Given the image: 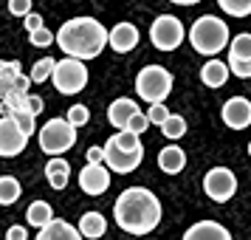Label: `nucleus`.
I'll return each mask as SVG.
<instances>
[{"label":"nucleus","instance_id":"obj_16","mask_svg":"<svg viewBox=\"0 0 251 240\" xmlns=\"http://www.w3.org/2000/svg\"><path fill=\"white\" fill-rule=\"evenodd\" d=\"M46 178H48V187H51V189L62 192V189L68 187V181H71V164L62 159V156H59V159H48Z\"/></svg>","mask_w":251,"mask_h":240},{"label":"nucleus","instance_id":"obj_8","mask_svg":"<svg viewBox=\"0 0 251 240\" xmlns=\"http://www.w3.org/2000/svg\"><path fill=\"white\" fill-rule=\"evenodd\" d=\"M203 189L215 204H226L228 198H234V192H237V175L228 167H212L203 175Z\"/></svg>","mask_w":251,"mask_h":240},{"label":"nucleus","instance_id":"obj_9","mask_svg":"<svg viewBox=\"0 0 251 240\" xmlns=\"http://www.w3.org/2000/svg\"><path fill=\"white\" fill-rule=\"evenodd\" d=\"M102 150H104V167H107L110 172H119V175L138 170V164L144 161V147H138V150H122L119 144H116L113 136L107 138V144H104Z\"/></svg>","mask_w":251,"mask_h":240},{"label":"nucleus","instance_id":"obj_30","mask_svg":"<svg viewBox=\"0 0 251 240\" xmlns=\"http://www.w3.org/2000/svg\"><path fill=\"white\" fill-rule=\"evenodd\" d=\"M113 138H116V144H119L122 150H138L141 147V136L130 133V130H119Z\"/></svg>","mask_w":251,"mask_h":240},{"label":"nucleus","instance_id":"obj_4","mask_svg":"<svg viewBox=\"0 0 251 240\" xmlns=\"http://www.w3.org/2000/svg\"><path fill=\"white\" fill-rule=\"evenodd\" d=\"M172 85H175L172 74L161 65H144L136 77L138 99H144L150 105H164V99L172 93Z\"/></svg>","mask_w":251,"mask_h":240},{"label":"nucleus","instance_id":"obj_13","mask_svg":"<svg viewBox=\"0 0 251 240\" xmlns=\"http://www.w3.org/2000/svg\"><path fill=\"white\" fill-rule=\"evenodd\" d=\"M107 46L113 48L116 54H130L138 46V28L133 23H116L107 31Z\"/></svg>","mask_w":251,"mask_h":240},{"label":"nucleus","instance_id":"obj_28","mask_svg":"<svg viewBox=\"0 0 251 240\" xmlns=\"http://www.w3.org/2000/svg\"><path fill=\"white\" fill-rule=\"evenodd\" d=\"M14 119V125L20 127V130H23L25 136H31V133H37V116H31L28 113V110H25V107H20V110H12V113H9Z\"/></svg>","mask_w":251,"mask_h":240},{"label":"nucleus","instance_id":"obj_18","mask_svg":"<svg viewBox=\"0 0 251 240\" xmlns=\"http://www.w3.org/2000/svg\"><path fill=\"white\" fill-rule=\"evenodd\" d=\"M76 232H79L82 238H88V240H99L104 232H107V220H104L102 212H85V215L79 217Z\"/></svg>","mask_w":251,"mask_h":240},{"label":"nucleus","instance_id":"obj_24","mask_svg":"<svg viewBox=\"0 0 251 240\" xmlns=\"http://www.w3.org/2000/svg\"><path fill=\"white\" fill-rule=\"evenodd\" d=\"M228 59H251V34L249 31H243L231 40V46H228Z\"/></svg>","mask_w":251,"mask_h":240},{"label":"nucleus","instance_id":"obj_23","mask_svg":"<svg viewBox=\"0 0 251 240\" xmlns=\"http://www.w3.org/2000/svg\"><path fill=\"white\" fill-rule=\"evenodd\" d=\"M20 198V181L12 175H3L0 178V206H12Z\"/></svg>","mask_w":251,"mask_h":240},{"label":"nucleus","instance_id":"obj_31","mask_svg":"<svg viewBox=\"0 0 251 240\" xmlns=\"http://www.w3.org/2000/svg\"><path fill=\"white\" fill-rule=\"evenodd\" d=\"M228 71L237 80H249L251 77V59H228Z\"/></svg>","mask_w":251,"mask_h":240},{"label":"nucleus","instance_id":"obj_21","mask_svg":"<svg viewBox=\"0 0 251 240\" xmlns=\"http://www.w3.org/2000/svg\"><path fill=\"white\" fill-rule=\"evenodd\" d=\"M25 220H28V226L43 229L54 220V209H51L48 201H34V204L28 206V212H25Z\"/></svg>","mask_w":251,"mask_h":240},{"label":"nucleus","instance_id":"obj_35","mask_svg":"<svg viewBox=\"0 0 251 240\" xmlns=\"http://www.w3.org/2000/svg\"><path fill=\"white\" fill-rule=\"evenodd\" d=\"M9 12H12L14 17L31 14V0H9Z\"/></svg>","mask_w":251,"mask_h":240},{"label":"nucleus","instance_id":"obj_26","mask_svg":"<svg viewBox=\"0 0 251 240\" xmlns=\"http://www.w3.org/2000/svg\"><path fill=\"white\" fill-rule=\"evenodd\" d=\"M161 133H164L167 138H172V141H175V138H181L183 133H186V119L178 116V113H170V119L161 125Z\"/></svg>","mask_w":251,"mask_h":240},{"label":"nucleus","instance_id":"obj_1","mask_svg":"<svg viewBox=\"0 0 251 240\" xmlns=\"http://www.w3.org/2000/svg\"><path fill=\"white\" fill-rule=\"evenodd\" d=\"M161 201L147 187H127L125 192L116 198L113 217L116 226L127 235H150L161 223Z\"/></svg>","mask_w":251,"mask_h":240},{"label":"nucleus","instance_id":"obj_19","mask_svg":"<svg viewBox=\"0 0 251 240\" xmlns=\"http://www.w3.org/2000/svg\"><path fill=\"white\" fill-rule=\"evenodd\" d=\"M226 80H228V65L223 59H209V62H203L201 82H203L206 88H220V85H226Z\"/></svg>","mask_w":251,"mask_h":240},{"label":"nucleus","instance_id":"obj_10","mask_svg":"<svg viewBox=\"0 0 251 240\" xmlns=\"http://www.w3.org/2000/svg\"><path fill=\"white\" fill-rule=\"evenodd\" d=\"M25 144H28V136L14 125L12 116H0V159L20 156L25 150Z\"/></svg>","mask_w":251,"mask_h":240},{"label":"nucleus","instance_id":"obj_22","mask_svg":"<svg viewBox=\"0 0 251 240\" xmlns=\"http://www.w3.org/2000/svg\"><path fill=\"white\" fill-rule=\"evenodd\" d=\"M20 74H23V71H20V62H17V59H6V62L0 59V102H3L6 93L14 88V80H17Z\"/></svg>","mask_w":251,"mask_h":240},{"label":"nucleus","instance_id":"obj_38","mask_svg":"<svg viewBox=\"0 0 251 240\" xmlns=\"http://www.w3.org/2000/svg\"><path fill=\"white\" fill-rule=\"evenodd\" d=\"M85 159H88V164H104V150L102 147H88Z\"/></svg>","mask_w":251,"mask_h":240},{"label":"nucleus","instance_id":"obj_2","mask_svg":"<svg viewBox=\"0 0 251 240\" xmlns=\"http://www.w3.org/2000/svg\"><path fill=\"white\" fill-rule=\"evenodd\" d=\"M54 43L62 48V54L71 59H96L107 46V28L93 17H71L68 23L59 26L54 34Z\"/></svg>","mask_w":251,"mask_h":240},{"label":"nucleus","instance_id":"obj_7","mask_svg":"<svg viewBox=\"0 0 251 240\" xmlns=\"http://www.w3.org/2000/svg\"><path fill=\"white\" fill-rule=\"evenodd\" d=\"M150 40L158 51H175L183 43V23L175 14H161L150 26Z\"/></svg>","mask_w":251,"mask_h":240},{"label":"nucleus","instance_id":"obj_12","mask_svg":"<svg viewBox=\"0 0 251 240\" xmlns=\"http://www.w3.org/2000/svg\"><path fill=\"white\" fill-rule=\"evenodd\" d=\"M79 187L85 195H102L110 187V170L104 164H85L79 172Z\"/></svg>","mask_w":251,"mask_h":240},{"label":"nucleus","instance_id":"obj_36","mask_svg":"<svg viewBox=\"0 0 251 240\" xmlns=\"http://www.w3.org/2000/svg\"><path fill=\"white\" fill-rule=\"evenodd\" d=\"M23 23H25V31H28V34H34V31H40V28H43V14H37V12L25 14Z\"/></svg>","mask_w":251,"mask_h":240},{"label":"nucleus","instance_id":"obj_37","mask_svg":"<svg viewBox=\"0 0 251 240\" xmlns=\"http://www.w3.org/2000/svg\"><path fill=\"white\" fill-rule=\"evenodd\" d=\"M43 107H46V102H43L40 96H34V93H28V96H25V110H28L31 116L43 113Z\"/></svg>","mask_w":251,"mask_h":240},{"label":"nucleus","instance_id":"obj_11","mask_svg":"<svg viewBox=\"0 0 251 240\" xmlns=\"http://www.w3.org/2000/svg\"><path fill=\"white\" fill-rule=\"evenodd\" d=\"M220 119L226 122L231 130H246L251 125V102L246 96H231L220 107Z\"/></svg>","mask_w":251,"mask_h":240},{"label":"nucleus","instance_id":"obj_32","mask_svg":"<svg viewBox=\"0 0 251 240\" xmlns=\"http://www.w3.org/2000/svg\"><path fill=\"white\" fill-rule=\"evenodd\" d=\"M144 116H147L150 125H158V127H161L164 122H167V119H170V110H167L164 105H150V110H147Z\"/></svg>","mask_w":251,"mask_h":240},{"label":"nucleus","instance_id":"obj_33","mask_svg":"<svg viewBox=\"0 0 251 240\" xmlns=\"http://www.w3.org/2000/svg\"><path fill=\"white\" fill-rule=\"evenodd\" d=\"M150 127V122H147V116L141 113V110H138L136 116H133V119H130V122H127V127L125 130H130V133H136V136H141V133H144V130H147Z\"/></svg>","mask_w":251,"mask_h":240},{"label":"nucleus","instance_id":"obj_5","mask_svg":"<svg viewBox=\"0 0 251 240\" xmlns=\"http://www.w3.org/2000/svg\"><path fill=\"white\" fill-rule=\"evenodd\" d=\"M37 141H40V150L46 156L59 159L62 153H68L76 144V127H71L65 119H48L46 125L37 130Z\"/></svg>","mask_w":251,"mask_h":240},{"label":"nucleus","instance_id":"obj_14","mask_svg":"<svg viewBox=\"0 0 251 240\" xmlns=\"http://www.w3.org/2000/svg\"><path fill=\"white\" fill-rule=\"evenodd\" d=\"M183 240H231V235L217 220H198V223H192V226L186 229Z\"/></svg>","mask_w":251,"mask_h":240},{"label":"nucleus","instance_id":"obj_3","mask_svg":"<svg viewBox=\"0 0 251 240\" xmlns=\"http://www.w3.org/2000/svg\"><path fill=\"white\" fill-rule=\"evenodd\" d=\"M189 43L198 54H203V57H212L220 54L223 48L228 46V26L223 17H215V14H203V17H198L189 28Z\"/></svg>","mask_w":251,"mask_h":240},{"label":"nucleus","instance_id":"obj_25","mask_svg":"<svg viewBox=\"0 0 251 240\" xmlns=\"http://www.w3.org/2000/svg\"><path fill=\"white\" fill-rule=\"evenodd\" d=\"M228 17H251V0H217Z\"/></svg>","mask_w":251,"mask_h":240},{"label":"nucleus","instance_id":"obj_6","mask_svg":"<svg viewBox=\"0 0 251 240\" xmlns=\"http://www.w3.org/2000/svg\"><path fill=\"white\" fill-rule=\"evenodd\" d=\"M51 82H54V88L62 96H76L88 85V68H85V62H79V59H71V57L57 59L54 74H51Z\"/></svg>","mask_w":251,"mask_h":240},{"label":"nucleus","instance_id":"obj_29","mask_svg":"<svg viewBox=\"0 0 251 240\" xmlns=\"http://www.w3.org/2000/svg\"><path fill=\"white\" fill-rule=\"evenodd\" d=\"M65 122H68L71 127H82L91 122V110H88V105H74V107H68V113H65Z\"/></svg>","mask_w":251,"mask_h":240},{"label":"nucleus","instance_id":"obj_27","mask_svg":"<svg viewBox=\"0 0 251 240\" xmlns=\"http://www.w3.org/2000/svg\"><path fill=\"white\" fill-rule=\"evenodd\" d=\"M54 65H57V59H51V57L37 59L28 80H31V82H48V80H51V74H54Z\"/></svg>","mask_w":251,"mask_h":240},{"label":"nucleus","instance_id":"obj_17","mask_svg":"<svg viewBox=\"0 0 251 240\" xmlns=\"http://www.w3.org/2000/svg\"><path fill=\"white\" fill-rule=\"evenodd\" d=\"M34 240H82V235L76 232V226H71L68 220H51L48 226H43L37 232Z\"/></svg>","mask_w":251,"mask_h":240},{"label":"nucleus","instance_id":"obj_40","mask_svg":"<svg viewBox=\"0 0 251 240\" xmlns=\"http://www.w3.org/2000/svg\"><path fill=\"white\" fill-rule=\"evenodd\" d=\"M175 6H195V3H201V0H170Z\"/></svg>","mask_w":251,"mask_h":240},{"label":"nucleus","instance_id":"obj_39","mask_svg":"<svg viewBox=\"0 0 251 240\" xmlns=\"http://www.w3.org/2000/svg\"><path fill=\"white\" fill-rule=\"evenodd\" d=\"M6 240H28V232H25V226H9Z\"/></svg>","mask_w":251,"mask_h":240},{"label":"nucleus","instance_id":"obj_41","mask_svg":"<svg viewBox=\"0 0 251 240\" xmlns=\"http://www.w3.org/2000/svg\"><path fill=\"white\" fill-rule=\"evenodd\" d=\"M249 156H251V144H249Z\"/></svg>","mask_w":251,"mask_h":240},{"label":"nucleus","instance_id":"obj_15","mask_svg":"<svg viewBox=\"0 0 251 240\" xmlns=\"http://www.w3.org/2000/svg\"><path fill=\"white\" fill-rule=\"evenodd\" d=\"M136 113H138V105L133 102V99L122 96V99L110 102V107H107V122H110L116 130H125L127 122H130V119H133Z\"/></svg>","mask_w":251,"mask_h":240},{"label":"nucleus","instance_id":"obj_20","mask_svg":"<svg viewBox=\"0 0 251 240\" xmlns=\"http://www.w3.org/2000/svg\"><path fill=\"white\" fill-rule=\"evenodd\" d=\"M158 167H161L164 172H170V175L181 172L183 167H186V153H183L181 147H175V144L164 147V150L158 153Z\"/></svg>","mask_w":251,"mask_h":240},{"label":"nucleus","instance_id":"obj_34","mask_svg":"<svg viewBox=\"0 0 251 240\" xmlns=\"http://www.w3.org/2000/svg\"><path fill=\"white\" fill-rule=\"evenodd\" d=\"M51 43H54V34L48 31L46 26H43L40 31H34V34H31V46H37V48H48Z\"/></svg>","mask_w":251,"mask_h":240}]
</instances>
